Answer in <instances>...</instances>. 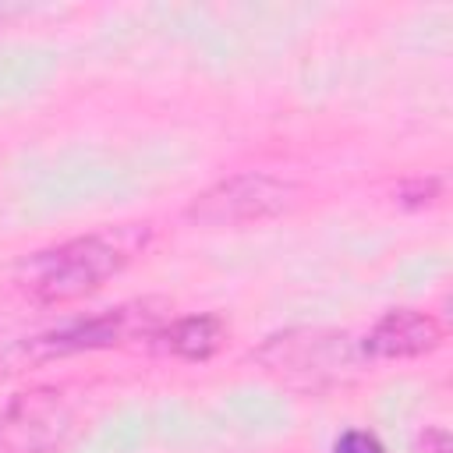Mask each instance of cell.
Instances as JSON below:
<instances>
[{
	"label": "cell",
	"mask_w": 453,
	"mask_h": 453,
	"mask_svg": "<svg viewBox=\"0 0 453 453\" xmlns=\"http://www.w3.org/2000/svg\"><path fill=\"white\" fill-rule=\"evenodd\" d=\"M145 241H149V230L138 223L67 237L60 244L25 255L14 265V287L28 301L46 308L81 301L96 294L103 283H110L113 276H120L131 265V258L145 248Z\"/></svg>",
	"instance_id": "6da1fadb"
},
{
	"label": "cell",
	"mask_w": 453,
	"mask_h": 453,
	"mask_svg": "<svg viewBox=\"0 0 453 453\" xmlns=\"http://www.w3.org/2000/svg\"><path fill=\"white\" fill-rule=\"evenodd\" d=\"M301 188L294 180L273 177V173H258V170H244V173H230L216 184H209L202 195H195L184 209V219L195 226H251L262 219H276L283 212H290L297 205Z\"/></svg>",
	"instance_id": "7a4b0ae2"
},
{
	"label": "cell",
	"mask_w": 453,
	"mask_h": 453,
	"mask_svg": "<svg viewBox=\"0 0 453 453\" xmlns=\"http://www.w3.org/2000/svg\"><path fill=\"white\" fill-rule=\"evenodd\" d=\"M71 407L57 389H25L0 414V442L11 453H57L71 435Z\"/></svg>",
	"instance_id": "3957f363"
},
{
	"label": "cell",
	"mask_w": 453,
	"mask_h": 453,
	"mask_svg": "<svg viewBox=\"0 0 453 453\" xmlns=\"http://www.w3.org/2000/svg\"><path fill=\"white\" fill-rule=\"evenodd\" d=\"M156 329V315L138 304V308H113V311H99L88 319H71L35 340H28L25 350H32L35 357H64V354H81V350H103V347H117L131 336H152Z\"/></svg>",
	"instance_id": "277c9868"
},
{
	"label": "cell",
	"mask_w": 453,
	"mask_h": 453,
	"mask_svg": "<svg viewBox=\"0 0 453 453\" xmlns=\"http://www.w3.org/2000/svg\"><path fill=\"white\" fill-rule=\"evenodd\" d=\"M258 365H265L276 375H304L315 382L319 375H333L336 368L350 365L347 357V336L343 333H311V329H294L273 336L265 347H258Z\"/></svg>",
	"instance_id": "5b68a950"
},
{
	"label": "cell",
	"mask_w": 453,
	"mask_h": 453,
	"mask_svg": "<svg viewBox=\"0 0 453 453\" xmlns=\"http://www.w3.org/2000/svg\"><path fill=\"white\" fill-rule=\"evenodd\" d=\"M442 326L435 315L418 311V308H393L386 311L361 340V357L368 361H407L432 354L442 343Z\"/></svg>",
	"instance_id": "8992f818"
},
{
	"label": "cell",
	"mask_w": 453,
	"mask_h": 453,
	"mask_svg": "<svg viewBox=\"0 0 453 453\" xmlns=\"http://www.w3.org/2000/svg\"><path fill=\"white\" fill-rule=\"evenodd\" d=\"M223 336H226V326L219 315H188V319H173L170 326H156L149 340L173 357L205 361L219 350Z\"/></svg>",
	"instance_id": "52a82bcc"
},
{
	"label": "cell",
	"mask_w": 453,
	"mask_h": 453,
	"mask_svg": "<svg viewBox=\"0 0 453 453\" xmlns=\"http://www.w3.org/2000/svg\"><path fill=\"white\" fill-rule=\"evenodd\" d=\"M333 453H389V449L382 446V439L375 432H368V428H347V432L336 435Z\"/></svg>",
	"instance_id": "ba28073f"
},
{
	"label": "cell",
	"mask_w": 453,
	"mask_h": 453,
	"mask_svg": "<svg viewBox=\"0 0 453 453\" xmlns=\"http://www.w3.org/2000/svg\"><path fill=\"white\" fill-rule=\"evenodd\" d=\"M414 453H453V439H449V432L442 425H432V428H425L418 435Z\"/></svg>",
	"instance_id": "9c48e42d"
},
{
	"label": "cell",
	"mask_w": 453,
	"mask_h": 453,
	"mask_svg": "<svg viewBox=\"0 0 453 453\" xmlns=\"http://www.w3.org/2000/svg\"><path fill=\"white\" fill-rule=\"evenodd\" d=\"M0 18H4V11H0Z\"/></svg>",
	"instance_id": "30bf717a"
}]
</instances>
